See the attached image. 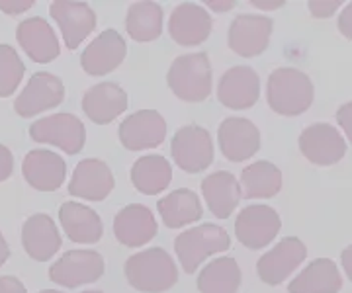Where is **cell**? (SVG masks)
I'll use <instances>...</instances> for the list:
<instances>
[{"label":"cell","mask_w":352,"mask_h":293,"mask_svg":"<svg viewBox=\"0 0 352 293\" xmlns=\"http://www.w3.org/2000/svg\"><path fill=\"white\" fill-rule=\"evenodd\" d=\"M337 121H339V126L344 131V135L352 143V102H346L340 106L339 112H337Z\"/></svg>","instance_id":"obj_36"},{"label":"cell","mask_w":352,"mask_h":293,"mask_svg":"<svg viewBox=\"0 0 352 293\" xmlns=\"http://www.w3.org/2000/svg\"><path fill=\"white\" fill-rule=\"evenodd\" d=\"M307 256V248L298 237H286L276 246L258 258L256 272L258 278L268 285H280L288 276L302 264Z\"/></svg>","instance_id":"obj_11"},{"label":"cell","mask_w":352,"mask_h":293,"mask_svg":"<svg viewBox=\"0 0 352 293\" xmlns=\"http://www.w3.org/2000/svg\"><path fill=\"white\" fill-rule=\"evenodd\" d=\"M261 78L251 67H233L217 84V98L229 110H249L258 102Z\"/></svg>","instance_id":"obj_18"},{"label":"cell","mask_w":352,"mask_h":293,"mask_svg":"<svg viewBox=\"0 0 352 293\" xmlns=\"http://www.w3.org/2000/svg\"><path fill=\"white\" fill-rule=\"evenodd\" d=\"M170 153L180 170L188 174H198L214 163V141L208 129L200 126H186L175 133Z\"/></svg>","instance_id":"obj_5"},{"label":"cell","mask_w":352,"mask_h":293,"mask_svg":"<svg viewBox=\"0 0 352 293\" xmlns=\"http://www.w3.org/2000/svg\"><path fill=\"white\" fill-rule=\"evenodd\" d=\"M339 32L346 39L352 41V2L349 6H344V10L339 16Z\"/></svg>","instance_id":"obj_39"},{"label":"cell","mask_w":352,"mask_h":293,"mask_svg":"<svg viewBox=\"0 0 352 293\" xmlns=\"http://www.w3.org/2000/svg\"><path fill=\"white\" fill-rule=\"evenodd\" d=\"M208 8H212L214 12H229L237 6L235 0H206Z\"/></svg>","instance_id":"obj_40"},{"label":"cell","mask_w":352,"mask_h":293,"mask_svg":"<svg viewBox=\"0 0 352 293\" xmlns=\"http://www.w3.org/2000/svg\"><path fill=\"white\" fill-rule=\"evenodd\" d=\"M157 221L149 207L141 204L126 205L113 219V235L120 244L138 248L157 235Z\"/></svg>","instance_id":"obj_22"},{"label":"cell","mask_w":352,"mask_h":293,"mask_svg":"<svg viewBox=\"0 0 352 293\" xmlns=\"http://www.w3.org/2000/svg\"><path fill=\"white\" fill-rule=\"evenodd\" d=\"M314 82L300 69L280 67L270 73L266 84V100L272 112L296 117L314 102Z\"/></svg>","instance_id":"obj_1"},{"label":"cell","mask_w":352,"mask_h":293,"mask_svg":"<svg viewBox=\"0 0 352 293\" xmlns=\"http://www.w3.org/2000/svg\"><path fill=\"white\" fill-rule=\"evenodd\" d=\"M124 270L129 285L143 293L168 292L178 281L175 260L161 246H153L129 256Z\"/></svg>","instance_id":"obj_2"},{"label":"cell","mask_w":352,"mask_h":293,"mask_svg":"<svg viewBox=\"0 0 352 293\" xmlns=\"http://www.w3.org/2000/svg\"><path fill=\"white\" fill-rule=\"evenodd\" d=\"M201 194L210 211L217 219H227L239 205L241 186L231 172L217 170L201 180Z\"/></svg>","instance_id":"obj_26"},{"label":"cell","mask_w":352,"mask_h":293,"mask_svg":"<svg viewBox=\"0 0 352 293\" xmlns=\"http://www.w3.org/2000/svg\"><path fill=\"white\" fill-rule=\"evenodd\" d=\"M39 293H63V292H55V290H43V292Z\"/></svg>","instance_id":"obj_44"},{"label":"cell","mask_w":352,"mask_h":293,"mask_svg":"<svg viewBox=\"0 0 352 293\" xmlns=\"http://www.w3.org/2000/svg\"><path fill=\"white\" fill-rule=\"evenodd\" d=\"M59 221L65 235L78 244H94L102 239L104 225L100 215L88 205L78 202H65L59 209Z\"/></svg>","instance_id":"obj_25"},{"label":"cell","mask_w":352,"mask_h":293,"mask_svg":"<svg viewBox=\"0 0 352 293\" xmlns=\"http://www.w3.org/2000/svg\"><path fill=\"white\" fill-rule=\"evenodd\" d=\"M300 151L317 166L337 165L346 153L344 137L331 124H311L300 135Z\"/></svg>","instance_id":"obj_10"},{"label":"cell","mask_w":352,"mask_h":293,"mask_svg":"<svg viewBox=\"0 0 352 293\" xmlns=\"http://www.w3.org/2000/svg\"><path fill=\"white\" fill-rule=\"evenodd\" d=\"M129 38L139 43H147L161 38L163 34V8L157 2H135L129 6L126 18Z\"/></svg>","instance_id":"obj_32"},{"label":"cell","mask_w":352,"mask_h":293,"mask_svg":"<svg viewBox=\"0 0 352 293\" xmlns=\"http://www.w3.org/2000/svg\"><path fill=\"white\" fill-rule=\"evenodd\" d=\"M231 246V237L219 225L204 223L180 233L175 239V253L186 274H194L204 260Z\"/></svg>","instance_id":"obj_4"},{"label":"cell","mask_w":352,"mask_h":293,"mask_svg":"<svg viewBox=\"0 0 352 293\" xmlns=\"http://www.w3.org/2000/svg\"><path fill=\"white\" fill-rule=\"evenodd\" d=\"M307 8L315 18H331L340 8V2L339 0H311Z\"/></svg>","instance_id":"obj_34"},{"label":"cell","mask_w":352,"mask_h":293,"mask_svg":"<svg viewBox=\"0 0 352 293\" xmlns=\"http://www.w3.org/2000/svg\"><path fill=\"white\" fill-rule=\"evenodd\" d=\"M166 82L176 98L184 102L198 104L208 100L212 94V65L208 53H188L176 57L168 69Z\"/></svg>","instance_id":"obj_3"},{"label":"cell","mask_w":352,"mask_h":293,"mask_svg":"<svg viewBox=\"0 0 352 293\" xmlns=\"http://www.w3.org/2000/svg\"><path fill=\"white\" fill-rule=\"evenodd\" d=\"M22 244L30 258L38 262H47L61 248L63 239L55 221L47 213H34L24 221Z\"/></svg>","instance_id":"obj_23"},{"label":"cell","mask_w":352,"mask_h":293,"mask_svg":"<svg viewBox=\"0 0 352 293\" xmlns=\"http://www.w3.org/2000/svg\"><path fill=\"white\" fill-rule=\"evenodd\" d=\"M243 196L247 200H268L282 190V172L268 161H258L241 172Z\"/></svg>","instance_id":"obj_30"},{"label":"cell","mask_w":352,"mask_h":293,"mask_svg":"<svg viewBox=\"0 0 352 293\" xmlns=\"http://www.w3.org/2000/svg\"><path fill=\"white\" fill-rule=\"evenodd\" d=\"M214 20L210 12L194 2L178 4L168 18V34L178 45L194 47L210 38Z\"/></svg>","instance_id":"obj_16"},{"label":"cell","mask_w":352,"mask_h":293,"mask_svg":"<svg viewBox=\"0 0 352 293\" xmlns=\"http://www.w3.org/2000/svg\"><path fill=\"white\" fill-rule=\"evenodd\" d=\"M22 174L34 190L55 191L63 186L67 165L63 159L53 151L34 149L25 154Z\"/></svg>","instance_id":"obj_21"},{"label":"cell","mask_w":352,"mask_h":293,"mask_svg":"<svg viewBox=\"0 0 352 293\" xmlns=\"http://www.w3.org/2000/svg\"><path fill=\"white\" fill-rule=\"evenodd\" d=\"M251 4L258 10H276L286 4V0H251Z\"/></svg>","instance_id":"obj_41"},{"label":"cell","mask_w":352,"mask_h":293,"mask_svg":"<svg viewBox=\"0 0 352 293\" xmlns=\"http://www.w3.org/2000/svg\"><path fill=\"white\" fill-rule=\"evenodd\" d=\"M113 190V174L110 166L100 159H85L76 165L73 178L69 184L71 196L88 200V202H102Z\"/></svg>","instance_id":"obj_20"},{"label":"cell","mask_w":352,"mask_h":293,"mask_svg":"<svg viewBox=\"0 0 352 293\" xmlns=\"http://www.w3.org/2000/svg\"><path fill=\"white\" fill-rule=\"evenodd\" d=\"M104 258L96 250H69L50 268V280L63 288L94 283L104 276Z\"/></svg>","instance_id":"obj_7"},{"label":"cell","mask_w":352,"mask_h":293,"mask_svg":"<svg viewBox=\"0 0 352 293\" xmlns=\"http://www.w3.org/2000/svg\"><path fill=\"white\" fill-rule=\"evenodd\" d=\"M166 137V121L157 110H139L127 115L120 126V141L127 151L159 147Z\"/></svg>","instance_id":"obj_14"},{"label":"cell","mask_w":352,"mask_h":293,"mask_svg":"<svg viewBox=\"0 0 352 293\" xmlns=\"http://www.w3.org/2000/svg\"><path fill=\"white\" fill-rule=\"evenodd\" d=\"M217 143L226 159L243 163L258 153L261 131L247 117H227L217 129Z\"/></svg>","instance_id":"obj_13"},{"label":"cell","mask_w":352,"mask_h":293,"mask_svg":"<svg viewBox=\"0 0 352 293\" xmlns=\"http://www.w3.org/2000/svg\"><path fill=\"white\" fill-rule=\"evenodd\" d=\"M25 65L12 45L0 43V98L12 96L24 78Z\"/></svg>","instance_id":"obj_33"},{"label":"cell","mask_w":352,"mask_h":293,"mask_svg":"<svg viewBox=\"0 0 352 293\" xmlns=\"http://www.w3.org/2000/svg\"><path fill=\"white\" fill-rule=\"evenodd\" d=\"M14 170V154L6 145H0V182L12 176Z\"/></svg>","instance_id":"obj_35"},{"label":"cell","mask_w":352,"mask_h":293,"mask_svg":"<svg viewBox=\"0 0 352 293\" xmlns=\"http://www.w3.org/2000/svg\"><path fill=\"white\" fill-rule=\"evenodd\" d=\"M34 6V0H0V10L6 14H24Z\"/></svg>","instance_id":"obj_37"},{"label":"cell","mask_w":352,"mask_h":293,"mask_svg":"<svg viewBox=\"0 0 352 293\" xmlns=\"http://www.w3.org/2000/svg\"><path fill=\"white\" fill-rule=\"evenodd\" d=\"M10 258V248H8V242L6 239L2 237V233H0V266L6 262Z\"/></svg>","instance_id":"obj_43"},{"label":"cell","mask_w":352,"mask_h":293,"mask_svg":"<svg viewBox=\"0 0 352 293\" xmlns=\"http://www.w3.org/2000/svg\"><path fill=\"white\" fill-rule=\"evenodd\" d=\"M340 262H342V268H344V272H346L349 280L352 281V244L342 250V255H340Z\"/></svg>","instance_id":"obj_42"},{"label":"cell","mask_w":352,"mask_h":293,"mask_svg":"<svg viewBox=\"0 0 352 293\" xmlns=\"http://www.w3.org/2000/svg\"><path fill=\"white\" fill-rule=\"evenodd\" d=\"M157 207L168 229H180L194 221H200L204 213L198 194L188 188L170 191L163 200H159Z\"/></svg>","instance_id":"obj_28"},{"label":"cell","mask_w":352,"mask_h":293,"mask_svg":"<svg viewBox=\"0 0 352 293\" xmlns=\"http://www.w3.org/2000/svg\"><path fill=\"white\" fill-rule=\"evenodd\" d=\"M280 229V215L270 205H247L235 219V237L243 246L252 250L268 246Z\"/></svg>","instance_id":"obj_8"},{"label":"cell","mask_w":352,"mask_h":293,"mask_svg":"<svg viewBox=\"0 0 352 293\" xmlns=\"http://www.w3.org/2000/svg\"><path fill=\"white\" fill-rule=\"evenodd\" d=\"M51 18H55L61 30L65 45L73 51L96 27V14L87 2H71V0H57L51 2Z\"/></svg>","instance_id":"obj_15"},{"label":"cell","mask_w":352,"mask_h":293,"mask_svg":"<svg viewBox=\"0 0 352 293\" xmlns=\"http://www.w3.org/2000/svg\"><path fill=\"white\" fill-rule=\"evenodd\" d=\"M82 110L90 121L106 126L127 110V94L116 82H100L82 96Z\"/></svg>","instance_id":"obj_24"},{"label":"cell","mask_w":352,"mask_h":293,"mask_svg":"<svg viewBox=\"0 0 352 293\" xmlns=\"http://www.w3.org/2000/svg\"><path fill=\"white\" fill-rule=\"evenodd\" d=\"M30 137L36 143L55 145L65 153L76 154L87 143V129L76 115L55 114L34 121L30 126Z\"/></svg>","instance_id":"obj_6"},{"label":"cell","mask_w":352,"mask_h":293,"mask_svg":"<svg viewBox=\"0 0 352 293\" xmlns=\"http://www.w3.org/2000/svg\"><path fill=\"white\" fill-rule=\"evenodd\" d=\"M126 39L116 30H104L80 55V67L90 77H104L124 63Z\"/></svg>","instance_id":"obj_17"},{"label":"cell","mask_w":352,"mask_h":293,"mask_svg":"<svg viewBox=\"0 0 352 293\" xmlns=\"http://www.w3.org/2000/svg\"><path fill=\"white\" fill-rule=\"evenodd\" d=\"M16 39L25 55L36 63H51L59 57V39L47 20L34 16L25 18L16 27Z\"/></svg>","instance_id":"obj_19"},{"label":"cell","mask_w":352,"mask_h":293,"mask_svg":"<svg viewBox=\"0 0 352 293\" xmlns=\"http://www.w3.org/2000/svg\"><path fill=\"white\" fill-rule=\"evenodd\" d=\"M82 293H102V292H98V290H87V292H82Z\"/></svg>","instance_id":"obj_45"},{"label":"cell","mask_w":352,"mask_h":293,"mask_svg":"<svg viewBox=\"0 0 352 293\" xmlns=\"http://www.w3.org/2000/svg\"><path fill=\"white\" fill-rule=\"evenodd\" d=\"M65 86L61 78L51 73H36L14 102V112L20 117H34L63 102Z\"/></svg>","instance_id":"obj_9"},{"label":"cell","mask_w":352,"mask_h":293,"mask_svg":"<svg viewBox=\"0 0 352 293\" xmlns=\"http://www.w3.org/2000/svg\"><path fill=\"white\" fill-rule=\"evenodd\" d=\"M241 285V268L235 258L221 256L212 260L198 276L200 293H237Z\"/></svg>","instance_id":"obj_31"},{"label":"cell","mask_w":352,"mask_h":293,"mask_svg":"<svg viewBox=\"0 0 352 293\" xmlns=\"http://www.w3.org/2000/svg\"><path fill=\"white\" fill-rule=\"evenodd\" d=\"M173 180V166L161 154H145L131 166V182L145 196H157Z\"/></svg>","instance_id":"obj_29"},{"label":"cell","mask_w":352,"mask_h":293,"mask_svg":"<svg viewBox=\"0 0 352 293\" xmlns=\"http://www.w3.org/2000/svg\"><path fill=\"white\" fill-rule=\"evenodd\" d=\"M340 290L342 276L337 264L329 258L314 260L288 283V293H339Z\"/></svg>","instance_id":"obj_27"},{"label":"cell","mask_w":352,"mask_h":293,"mask_svg":"<svg viewBox=\"0 0 352 293\" xmlns=\"http://www.w3.org/2000/svg\"><path fill=\"white\" fill-rule=\"evenodd\" d=\"M274 30L272 18L241 14L229 26V47L241 57H256L266 51Z\"/></svg>","instance_id":"obj_12"},{"label":"cell","mask_w":352,"mask_h":293,"mask_svg":"<svg viewBox=\"0 0 352 293\" xmlns=\"http://www.w3.org/2000/svg\"><path fill=\"white\" fill-rule=\"evenodd\" d=\"M0 293H28L25 285L14 276H0Z\"/></svg>","instance_id":"obj_38"}]
</instances>
